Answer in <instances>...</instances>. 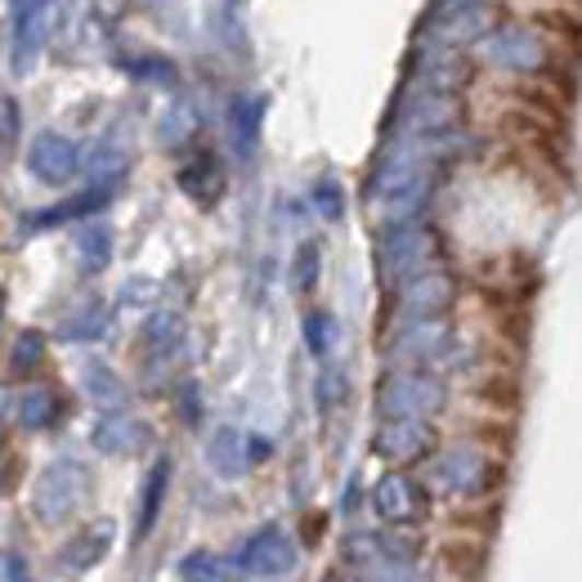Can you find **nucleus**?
<instances>
[{
    "mask_svg": "<svg viewBox=\"0 0 582 582\" xmlns=\"http://www.w3.org/2000/svg\"><path fill=\"white\" fill-rule=\"evenodd\" d=\"M237 564L247 573H256V578H269V573H287L291 564H296V551H291V543L282 538L278 528H269V533H260L256 543L242 547Z\"/></svg>",
    "mask_w": 582,
    "mask_h": 582,
    "instance_id": "1",
    "label": "nucleus"
},
{
    "mask_svg": "<svg viewBox=\"0 0 582 582\" xmlns=\"http://www.w3.org/2000/svg\"><path fill=\"white\" fill-rule=\"evenodd\" d=\"M376 511H381L385 520H399V524H408V520H421L426 502H421V493L412 489V484H404V479H391V484H381V489H376Z\"/></svg>",
    "mask_w": 582,
    "mask_h": 582,
    "instance_id": "2",
    "label": "nucleus"
},
{
    "mask_svg": "<svg viewBox=\"0 0 582 582\" xmlns=\"http://www.w3.org/2000/svg\"><path fill=\"white\" fill-rule=\"evenodd\" d=\"M104 547H108V524H104L100 538H77L72 547H63V551H59V564H63L68 573H81V569H90L94 560L104 556Z\"/></svg>",
    "mask_w": 582,
    "mask_h": 582,
    "instance_id": "3",
    "label": "nucleus"
},
{
    "mask_svg": "<svg viewBox=\"0 0 582 582\" xmlns=\"http://www.w3.org/2000/svg\"><path fill=\"white\" fill-rule=\"evenodd\" d=\"M363 573H368L372 582H421V573H417L412 564H391V560H368Z\"/></svg>",
    "mask_w": 582,
    "mask_h": 582,
    "instance_id": "4",
    "label": "nucleus"
},
{
    "mask_svg": "<svg viewBox=\"0 0 582 582\" xmlns=\"http://www.w3.org/2000/svg\"><path fill=\"white\" fill-rule=\"evenodd\" d=\"M179 573H184L188 582H224V569H220L216 556H188Z\"/></svg>",
    "mask_w": 582,
    "mask_h": 582,
    "instance_id": "5",
    "label": "nucleus"
},
{
    "mask_svg": "<svg viewBox=\"0 0 582 582\" xmlns=\"http://www.w3.org/2000/svg\"><path fill=\"white\" fill-rule=\"evenodd\" d=\"M5 582H32L27 578V564L19 556H5Z\"/></svg>",
    "mask_w": 582,
    "mask_h": 582,
    "instance_id": "6",
    "label": "nucleus"
},
{
    "mask_svg": "<svg viewBox=\"0 0 582 582\" xmlns=\"http://www.w3.org/2000/svg\"><path fill=\"white\" fill-rule=\"evenodd\" d=\"M331 582H346V578H331Z\"/></svg>",
    "mask_w": 582,
    "mask_h": 582,
    "instance_id": "7",
    "label": "nucleus"
}]
</instances>
